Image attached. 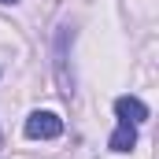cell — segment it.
<instances>
[{"label":"cell","instance_id":"obj_5","mask_svg":"<svg viewBox=\"0 0 159 159\" xmlns=\"http://www.w3.org/2000/svg\"><path fill=\"white\" fill-rule=\"evenodd\" d=\"M0 4H19V0H0Z\"/></svg>","mask_w":159,"mask_h":159},{"label":"cell","instance_id":"obj_2","mask_svg":"<svg viewBox=\"0 0 159 159\" xmlns=\"http://www.w3.org/2000/svg\"><path fill=\"white\" fill-rule=\"evenodd\" d=\"M74 37V30L63 22L59 34H56V81H59V93L63 96H74V74L67 70V41Z\"/></svg>","mask_w":159,"mask_h":159},{"label":"cell","instance_id":"obj_1","mask_svg":"<svg viewBox=\"0 0 159 159\" xmlns=\"http://www.w3.org/2000/svg\"><path fill=\"white\" fill-rule=\"evenodd\" d=\"M22 133H26L30 141H56V137L63 133V119H59L56 111H30Z\"/></svg>","mask_w":159,"mask_h":159},{"label":"cell","instance_id":"obj_4","mask_svg":"<svg viewBox=\"0 0 159 159\" xmlns=\"http://www.w3.org/2000/svg\"><path fill=\"white\" fill-rule=\"evenodd\" d=\"M107 148H111V152H133V148H137V126L119 122L115 133H111V141H107Z\"/></svg>","mask_w":159,"mask_h":159},{"label":"cell","instance_id":"obj_6","mask_svg":"<svg viewBox=\"0 0 159 159\" xmlns=\"http://www.w3.org/2000/svg\"><path fill=\"white\" fill-rule=\"evenodd\" d=\"M0 144H4V133H0Z\"/></svg>","mask_w":159,"mask_h":159},{"label":"cell","instance_id":"obj_3","mask_svg":"<svg viewBox=\"0 0 159 159\" xmlns=\"http://www.w3.org/2000/svg\"><path fill=\"white\" fill-rule=\"evenodd\" d=\"M115 115H119V122L137 126V122L148 119V104H144V100H137V96H119V100H115Z\"/></svg>","mask_w":159,"mask_h":159}]
</instances>
